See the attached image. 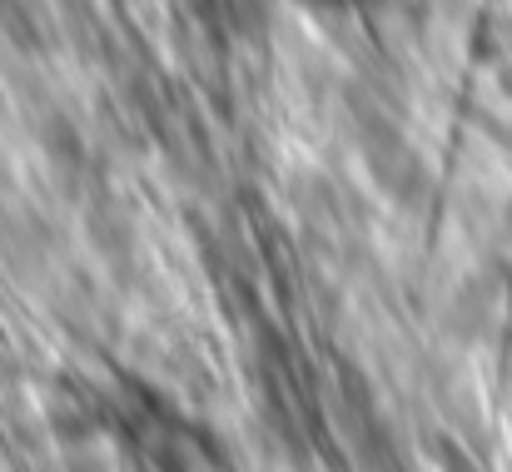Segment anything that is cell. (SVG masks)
I'll return each instance as SVG.
<instances>
[{
  "mask_svg": "<svg viewBox=\"0 0 512 472\" xmlns=\"http://www.w3.org/2000/svg\"><path fill=\"white\" fill-rule=\"evenodd\" d=\"M304 5H314V10H363L373 0H304Z\"/></svg>",
  "mask_w": 512,
  "mask_h": 472,
  "instance_id": "cell-1",
  "label": "cell"
}]
</instances>
